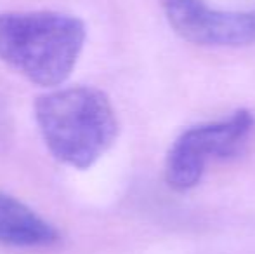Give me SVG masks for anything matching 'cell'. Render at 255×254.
<instances>
[{"label":"cell","instance_id":"1","mask_svg":"<svg viewBox=\"0 0 255 254\" xmlns=\"http://www.w3.org/2000/svg\"><path fill=\"white\" fill-rule=\"evenodd\" d=\"M85 40V23L73 14L45 9L0 12V61L38 87L64 84Z\"/></svg>","mask_w":255,"mask_h":254},{"label":"cell","instance_id":"2","mask_svg":"<svg viewBox=\"0 0 255 254\" xmlns=\"http://www.w3.org/2000/svg\"><path fill=\"white\" fill-rule=\"evenodd\" d=\"M33 115L49 153L75 169L94 166L120 131L111 99L91 85L51 89L35 99Z\"/></svg>","mask_w":255,"mask_h":254},{"label":"cell","instance_id":"3","mask_svg":"<svg viewBox=\"0 0 255 254\" xmlns=\"http://www.w3.org/2000/svg\"><path fill=\"white\" fill-rule=\"evenodd\" d=\"M255 127L249 110H238L228 120L195 126L184 131L165 159V181L175 192H188L202 181L210 160L240 152Z\"/></svg>","mask_w":255,"mask_h":254},{"label":"cell","instance_id":"4","mask_svg":"<svg viewBox=\"0 0 255 254\" xmlns=\"http://www.w3.org/2000/svg\"><path fill=\"white\" fill-rule=\"evenodd\" d=\"M160 5L175 33L193 44L212 47L255 44V10H217L202 0H160Z\"/></svg>","mask_w":255,"mask_h":254},{"label":"cell","instance_id":"5","mask_svg":"<svg viewBox=\"0 0 255 254\" xmlns=\"http://www.w3.org/2000/svg\"><path fill=\"white\" fill-rule=\"evenodd\" d=\"M61 234L24 202L0 190V244L19 249L51 248Z\"/></svg>","mask_w":255,"mask_h":254}]
</instances>
